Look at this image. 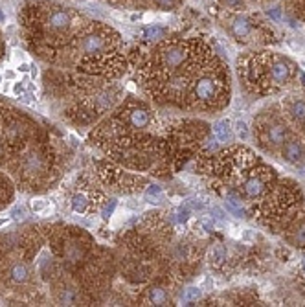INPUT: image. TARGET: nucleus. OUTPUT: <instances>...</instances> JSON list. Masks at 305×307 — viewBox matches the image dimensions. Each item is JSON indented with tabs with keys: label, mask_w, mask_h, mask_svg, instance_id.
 Instances as JSON below:
<instances>
[{
	"label": "nucleus",
	"mask_w": 305,
	"mask_h": 307,
	"mask_svg": "<svg viewBox=\"0 0 305 307\" xmlns=\"http://www.w3.org/2000/svg\"><path fill=\"white\" fill-rule=\"evenodd\" d=\"M191 100L202 109H221L228 103V77L221 72H202L191 83Z\"/></svg>",
	"instance_id": "obj_1"
},
{
	"label": "nucleus",
	"mask_w": 305,
	"mask_h": 307,
	"mask_svg": "<svg viewBox=\"0 0 305 307\" xmlns=\"http://www.w3.org/2000/svg\"><path fill=\"white\" fill-rule=\"evenodd\" d=\"M260 200H263L261 214L272 219H282L289 210L298 206V202H302V192H298L292 180H282L276 182L274 188Z\"/></svg>",
	"instance_id": "obj_2"
},
{
	"label": "nucleus",
	"mask_w": 305,
	"mask_h": 307,
	"mask_svg": "<svg viewBox=\"0 0 305 307\" xmlns=\"http://www.w3.org/2000/svg\"><path fill=\"white\" fill-rule=\"evenodd\" d=\"M276 182H278V178H276L274 169L263 166V164H256L250 173L246 175V178L241 182L237 192L241 193L243 199L260 200L274 188Z\"/></svg>",
	"instance_id": "obj_3"
},
{
	"label": "nucleus",
	"mask_w": 305,
	"mask_h": 307,
	"mask_svg": "<svg viewBox=\"0 0 305 307\" xmlns=\"http://www.w3.org/2000/svg\"><path fill=\"white\" fill-rule=\"evenodd\" d=\"M258 136H260V144L267 151H274L278 147L285 144V140L289 138V129L287 123L282 120H270V122H263L258 125Z\"/></svg>",
	"instance_id": "obj_4"
},
{
	"label": "nucleus",
	"mask_w": 305,
	"mask_h": 307,
	"mask_svg": "<svg viewBox=\"0 0 305 307\" xmlns=\"http://www.w3.org/2000/svg\"><path fill=\"white\" fill-rule=\"evenodd\" d=\"M294 76V65L285 59V57H278L272 55L270 57V66H268V77H270V88H282L283 85L290 81V77Z\"/></svg>",
	"instance_id": "obj_5"
},
{
	"label": "nucleus",
	"mask_w": 305,
	"mask_h": 307,
	"mask_svg": "<svg viewBox=\"0 0 305 307\" xmlns=\"http://www.w3.org/2000/svg\"><path fill=\"white\" fill-rule=\"evenodd\" d=\"M160 68L168 70V72H175L180 65L190 59V50L184 44H171V46H166L160 50Z\"/></svg>",
	"instance_id": "obj_6"
},
{
	"label": "nucleus",
	"mask_w": 305,
	"mask_h": 307,
	"mask_svg": "<svg viewBox=\"0 0 305 307\" xmlns=\"http://www.w3.org/2000/svg\"><path fill=\"white\" fill-rule=\"evenodd\" d=\"M125 122L129 127L140 131L151 125L152 114L144 103H131L129 107L125 109Z\"/></svg>",
	"instance_id": "obj_7"
},
{
	"label": "nucleus",
	"mask_w": 305,
	"mask_h": 307,
	"mask_svg": "<svg viewBox=\"0 0 305 307\" xmlns=\"http://www.w3.org/2000/svg\"><path fill=\"white\" fill-rule=\"evenodd\" d=\"M282 158L289 164H302L305 160V146L296 138H287L282 146Z\"/></svg>",
	"instance_id": "obj_8"
},
{
	"label": "nucleus",
	"mask_w": 305,
	"mask_h": 307,
	"mask_svg": "<svg viewBox=\"0 0 305 307\" xmlns=\"http://www.w3.org/2000/svg\"><path fill=\"white\" fill-rule=\"evenodd\" d=\"M285 239H287L292 246L305 248V219H300V217L294 219V221L289 224V228H287Z\"/></svg>",
	"instance_id": "obj_9"
},
{
	"label": "nucleus",
	"mask_w": 305,
	"mask_h": 307,
	"mask_svg": "<svg viewBox=\"0 0 305 307\" xmlns=\"http://www.w3.org/2000/svg\"><path fill=\"white\" fill-rule=\"evenodd\" d=\"M285 112L294 125H302L305 122V100L304 98L289 100L285 103Z\"/></svg>",
	"instance_id": "obj_10"
},
{
	"label": "nucleus",
	"mask_w": 305,
	"mask_h": 307,
	"mask_svg": "<svg viewBox=\"0 0 305 307\" xmlns=\"http://www.w3.org/2000/svg\"><path fill=\"white\" fill-rule=\"evenodd\" d=\"M145 300H147L149 306H168L169 294L160 285H152V287H149L147 292H145Z\"/></svg>",
	"instance_id": "obj_11"
},
{
	"label": "nucleus",
	"mask_w": 305,
	"mask_h": 307,
	"mask_svg": "<svg viewBox=\"0 0 305 307\" xmlns=\"http://www.w3.org/2000/svg\"><path fill=\"white\" fill-rule=\"evenodd\" d=\"M230 30H232V33H234V37H237L239 41H241V39H246L252 33V22L246 19V17L237 15L232 19Z\"/></svg>",
	"instance_id": "obj_12"
},
{
	"label": "nucleus",
	"mask_w": 305,
	"mask_h": 307,
	"mask_svg": "<svg viewBox=\"0 0 305 307\" xmlns=\"http://www.w3.org/2000/svg\"><path fill=\"white\" fill-rule=\"evenodd\" d=\"M83 52L88 55H94V54H99L103 48H105V39L98 35V33H90V35H87L83 39Z\"/></svg>",
	"instance_id": "obj_13"
},
{
	"label": "nucleus",
	"mask_w": 305,
	"mask_h": 307,
	"mask_svg": "<svg viewBox=\"0 0 305 307\" xmlns=\"http://www.w3.org/2000/svg\"><path fill=\"white\" fill-rule=\"evenodd\" d=\"M48 24H50V28L55 31H63L66 30L70 26V15L66 11H54L50 19H48Z\"/></svg>",
	"instance_id": "obj_14"
},
{
	"label": "nucleus",
	"mask_w": 305,
	"mask_h": 307,
	"mask_svg": "<svg viewBox=\"0 0 305 307\" xmlns=\"http://www.w3.org/2000/svg\"><path fill=\"white\" fill-rule=\"evenodd\" d=\"M226 258H228L226 246L222 245V243H217V245L212 248V254H210V263L214 265L215 269H221L222 265L226 263Z\"/></svg>",
	"instance_id": "obj_15"
},
{
	"label": "nucleus",
	"mask_w": 305,
	"mask_h": 307,
	"mask_svg": "<svg viewBox=\"0 0 305 307\" xmlns=\"http://www.w3.org/2000/svg\"><path fill=\"white\" fill-rule=\"evenodd\" d=\"M30 276V270L24 263H15L11 269H9V278L15 282V284H24Z\"/></svg>",
	"instance_id": "obj_16"
},
{
	"label": "nucleus",
	"mask_w": 305,
	"mask_h": 307,
	"mask_svg": "<svg viewBox=\"0 0 305 307\" xmlns=\"http://www.w3.org/2000/svg\"><path fill=\"white\" fill-rule=\"evenodd\" d=\"M214 132L221 142H230L232 140V127H230L228 120H219L214 125Z\"/></svg>",
	"instance_id": "obj_17"
},
{
	"label": "nucleus",
	"mask_w": 305,
	"mask_h": 307,
	"mask_svg": "<svg viewBox=\"0 0 305 307\" xmlns=\"http://www.w3.org/2000/svg\"><path fill=\"white\" fill-rule=\"evenodd\" d=\"M166 33H168V30H166V28H162V26H156V24L147 26V28H144V31H142L144 39H147V41H156V39H162Z\"/></svg>",
	"instance_id": "obj_18"
},
{
	"label": "nucleus",
	"mask_w": 305,
	"mask_h": 307,
	"mask_svg": "<svg viewBox=\"0 0 305 307\" xmlns=\"http://www.w3.org/2000/svg\"><path fill=\"white\" fill-rule=\"evenodd\" d=\"M87 208H88V199H87V195H83V193H76V195L72 197V210H74L76 214H85Z\"/></svg>",
	"instance_id": "obj_19"
},
{
	"label": "nucleus",
	"mask_w": 305,
	"mask_h": 307,
	"mask_svg": "<svg viewBox=\"0 0 305 307\" xmlns=\"http://www.w3.org/2000/svg\"><path fill=\"white\" fill-rule=\"evenodd\" d=\"M188 217H190V212L186 208H178L173 212V221H176V223H186Z\"/></svg>",
	"instance_id": "obj_20"
},
{
	"label": "nucleus",
	"mask_w": 305,
	"mask_h": 307,
	"mask_svg": "<svg viewBox=\"0 0 305 307\" xmlns=\"http://www.w3.org/2000/svg\"><path fill=\"white\" fill-rule=\"evenodd\" d=\"M160 193H162L160 186L152 184V186H149V188H147V192H145V197L151 200V202H152V200L156 202V197H160Z\"/></svg>",
	"instance_id": "obj_21"
},
{
	"label": "nucleus",
	"mask_w": 305,
	"mask_h": 307,
	"mask_svg": "<svg viewBox=\"0 0 305 307\" xmlns=\"http://www.w3.org/2000/svg\"><path fill=\"white\" fill-rule=\"evenodd\" d=\"M236 132H237V136H241L243 140L248 138V129H246V123L243 122V120H237L236 122Z\"/></svg>",
	"instance_id": "obj_22"
},
{
	"label": "nucleus",
	"mask_w": 305,
	"mask_h": 307,
	"mask_svg": "<svg viewBox=\"0 0 305 307\" xmlns=\"http://www.w3.org/2000/svg\"><path fill=\"white\" fill-rule=\"evenodd\" d=\"M114 208H116V200H114V199H110V200L107 202V204L103 206V210H101V217H103V219L107 221L109 217L112 215V212H114Z\"/></svg>",
	"instance_id": "obj_23"
},
{
	"label": "nucleus",
	"mask_w": 305,
	"mask_h": 307,
	"mask_svg": "<svg viewBox=\"0 0 305 307\" xmlns=\"http://www.w3.org/2000/svg\"><path fill=\"white\" fill-rule=\"evenodd\" d=\"M200 294H202V292H200V289H198V287H190V289H186V294H184V296H186V300L193 302V300L200 298Z\"/></svg>",
	"instance_id": "obj_24"
},
{
	"label": "nucleus",
	"mask_w": 305,
	"mask_h": 307,
	"mask_svg": "<svg viewBox=\"0 0 305 307\" xmlns=\"http://www.w3.org/2000/svg\"><path fill=\"white\" fill-rule=\"evenodd\" d=\"M178 4V0H156V6L162 9H173Z\"/></svg>",
	"instance_id": "obj_25"
},
{
	"label": "nucleus",
	"mask_w": 305,
	"mask_h": 307,
	"mask_svg": "<svg viewBox=\"0 0 305 307\" xmlns=\"http://www.w3.org/2000/svg\"><path fill=\"white\" fill-rule=\"evenodd\" d=\"M46 206H48V202H46V200H33V202H31L33 212H43Z\"/></svg>",
	"instance_id": "obj_26"
},
{
	"label": "nucleus",
	"mask_w": 305,
	"mask_h": 307,
	"mask_svg": "<svg viewBox=\"0 0 305 307\" xmlns=\"http://www.w3.org/2000/svg\"><path fill=\"white\" fill-rule=\"evenodd\" d=\"M11 214H13L15 219H24V217H26V210H24V206H15Z\"/></svg>",
	"instance_id": "obj_27"
},
{
	"label": "nucleus",
	"mask_w": 305,
	"mask_h": 307,
	"mask_svg": "<svg viewBox=\"0 0 305 307\" xmlns=\"http://www.w3.org/2000/svg\"><path fill=\"white\" fill-rule=\"evenodd\" d=\"M228 8H241L243 6V0H222Z\"/></svg>",
	"instance_id": "obj_28"
},
{
	"label": "nucleus",
	"mask_w": 305,
	"mask_h": 307,
	"mask_svg": "<svg viewBox=\"0 0 305 307\" xmlns=\"http://www.w3.org/2000/svg\"><path fill=\"white\" fill-rule=\"evenodd\" d=\"M268 15L274 17V19H280V9L274 8V9H268Z\"/></svg>",
	"instance_id": "obj_29"
},
{
	"label": "nucleus",
	"mask_w": 305,
	"mask_h": 307,
	"mask_svg": "<svg viewBox=\"0 0 305 307\" xmlns=\"http://www.w3.org/2000/svg\"><path fill=\"white\" fill-rule=\"evenodd\" d=\"M4 19H6V17H4V13H2V9H0V22H4Z\"/></svg>",
	"instance_id": "obj_30"
},
{
	"label": "nucleus",
	"mask_w": 305,
	"mask_h": 307,
	"mask_svg": "<svg viewBox=\"0 0 305 307\" xmlns=\"http://www.w3.org/2000/svg\"><path fill=\"white\" fill-rule=\"evenodd\" d=\"M6 223H8V219H0V226H4Z\"/></svg>",
	"instance_id": "obj_31"
},
{
	"label": "nucleus",
	"mask_w": 305,
	"mask_h": 307,
	"mask_svg": "<svg viewBox=\"0 0 305 307\" xmlns=\"http://www.w3.org/2000/svg\"><path fill=\"white\" fill-rule=\"evenodd\" d=\"M302 265H304V270H305V258H304V263H302Z\"/></svg>",
	"instance_id": "obj_32"
},
{
	"label": "nucleus",
	"mask_w": 305,
	"mask_h": 307,
	"mask_svg": "<svg viewBox=\"0 0 305 307\" xmlns=\"http://www.w3.org/2000/svg\"><path fill=\"white\" fill-rule=\"evenodd\" d=\"M304 132H305V122H304Z\"/></svg>",
	"instance_id": "obj_33"
}]
</instances>
